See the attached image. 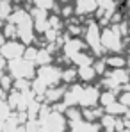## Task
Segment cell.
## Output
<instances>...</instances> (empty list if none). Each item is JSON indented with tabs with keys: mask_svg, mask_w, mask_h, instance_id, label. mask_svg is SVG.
<instances>
[{
	"mask_svg": "<svg viewBox=\"0 0 130 132\" xmlns=\"http://www.w3.org/2000/svg\"><path fill=\"white\" fill-rule=\"evenodd\" d=\"M105 111H107V114H125L127 111H128V107H125L123 104H119V102H112V104H109V105H105Z\"/></svg>",
	"mask_w": 130,
	"mask_h": 132,
	"instance_id": "16",
	"label": "cell"
},
{
	"mask_svg": "<svg viewBox=\"0 0 130 132\" xmlns=\"http://www.w3.org/2000/svg\"><path fill=\"white\" fill-rule=\"evenodd\" d=\"M71 14H75V13H73V5L64 4V5H63V9H61V16H63V18H70Z\"/></svg>",
	"mask_w": 130,
	"mask_h": 132,
	"instance_id": "21",
	"label": "cell"
},
{
	"mask_svg": "<svg viewBox=\"0 0 130 132\" xmlns=\"http://www.w3.org/2000/svg\"><path fill=\"white\" fill-rule=\"evenodd\" d=\"M119 104H123L125 107H130V91L121 93V96H119Z\"/></svg>",
	"mask_w": 130,
	"mask_h": 132,
	"instance_id": "23",
	"label": "cell"
},
{
	"mask_svg": "<svg viewBox=\"0 0 130 132\" xmlns=\"http://www.w3.org/2000/svg\"><path fill=\"white\" fill-rule=\"evenodd\" d=\"M103 63H105V66H110V68H125L127 59L123 55H110V57L103 59Z\"/></svg>",
	"mask_w": 130,
	"mask_h": 132,
	"instance_id": "12",
	"label": "cell"
},
{
	"mask_svg": "<svg viewBox=\"0 0 130 132\" xmlns=\"http://www.w3.org/2000/svg\"><path fill=\"white\" fill-rule=\"evenodd\" d=\"M127 4H128V13H130V0H128V2H127Z\"/></svg>",
	"mask_w": 130,
	"mask_h": 132,
	"instance_id": "26",
	"label": "cell"
},
{
	"mask_svg": "<svg viewBox=\"0 0 130 132\" xmlns=\"http://www.w3.org/2000/svg\"><path fill=\"white\" fill-rule=\"evenodd\" d=\"M71 132H98V125L91 121H77Z\"/></svg>",
	"mask_w": 130,
	"mask_h": 132,
	"instance_id": "14",
	"label": "cell"
},
{
	"mask_svg": "<svg viewBox=\"0 0 130 132\" xmlns=\"http://www.w3.org/2000/svg\"><path fill=\"white\" fill-rule=\"evenodd\" d=\"M98 9V2L96 0H75L73 4V13L79 16H86L91 13H96Z\"/></svg>",
	"mask_w": 130,
	"mask_h": 132,
	"instance_id": "6",
	"label": "cell"
},
{
	"mask_svg": "<svg viewBox=\"0 0 130 132\" xmlns=\"http://www.w3.org/2000/svg\"><path fill=\"white\" fill-rule=\"evenodd\" d=\"M86 48V45L82 43L80 39H77V38H71V39H68L64 45V54L68 59H71L75 54H79V52H82Z\"/></svg>",
	"mask_w": 130,
	"mask_h": 132,
	"instance_id": "8",
	"label": "cell"
},
{
	"mask_svg": "<svg viewBox=\"0 0 130 132\" xmlns=\"http://www.w3.org/2000/svg\"><path fill=\"white\" fill-rule=\"evenodd\" d=\"M7 71L13 79H27V80H32L34 75H36V66L34 63L27 61L25 57H18V59H11L7 61Z\"/></svg>",
	"mask_w": 130,
	"mask_h": 132,
	"instance_id": "1",
	"label": "cell"
},
{
	"mask_svg": "<svg viewBox=\"0 0 130 132\" xmlns=\"http://www.w3.org/2000/svg\"><path fill=\"white\" fill-rule=\"evenodd\" d=\"M114 100H116L114 91H105V93H100V98H98V102H102V105H109V104H112Z\"/></svg>",
	"mask_w": 130,
	"mask_h": 132,
	"instance_id": "20",
	"label": "cell"
},
{
	"mask_svg": "<svg viewBox=\"0 0 130 132\" xmlns=\"http://www.w3.org/2000/svg\"><path fill=\"white\" fill-rule=\"evenodd\" d=\"M100 43L103 46V50L112 52V54H119L123 50V41L119 32H116L112 27H107L103 30H100Z\"/></svg>",
	"mask_w": 130,
	"mask_h": 132,
	"instance_id": "2",
	"label": "cell"
},
{
	"mask_svg": "<svg viewBox=\"0 0 130 132\" xmlns=\"http://www.w3.org/2000/svg\"><path fill=\"white\" fill-rule=\"evenodd\" d=\"M5 66H7V61H5V59H4V57L0 55V75H2V73L5 71Z\"/></svg>",
	"mask_w": 130,
	"mask_h": 132,
	"instance_id": "25",
	"label": "cell"
},
{
	"mask_svg": "<svg viewBox=\"0 0 130 132\" xmlns=\"http://www.w3.org/2000/svg\"><path fill=\"white\" fill-rule=\"evenodd\" d=\"M23 50H25V45H23L22 41H18V39H5L4 45H0V55H2L5 61L22 57Z\"/></svg>",
	"mask_w": 130,
	"mask_h": 132,
	"instance_id": "4",
	"label": "cell"
},
{
	"mask_svg": "<svg viewBox=\"0 0 130 132\" xmlns=\"http://www.w3.org/2000/svg\"><path fill=\"white\" fill-rule=\"evenodd\" d=\"M80 30H82V27H79V25H77V27H75V25H71V27H70V34H71V36L80 34Z\"/></svg>",
	"mask_w": 130,
	"mask_h": 132,
	"instance_id": "24",
	"label": "cell"
},
{
	"mask_svg": "<svg viewBox=\"0 0 130 132\" xmlns=\"http://www.w3.org/2000/svg\"><path fill=\"white\" fill-rule=\"evenodd\" d=\"M34 4V7L38 9H43V11H50L55 7V0H30Z\"/></svg>",
	"mask_w": 130,
	"mask_h": 132,
	"instance_id": "18",
	"label": "cell"
},
{
	"mask_svg": "<svg viewBox=\"0 0 130 132\" xmlns=\"http://www.w3.org/2000/svg\"><path fill=\"white\" fill-rule=\"evenodd\" d=\"M94 77H96V71H94L93 64L79 66V70H77V79H80V80H84V82H91V80H94Z\"/></svg>",
	"mask_w": 130,
	"mask_h": 132,
	"instance_id": "9",
	"label": "cell"
},
{
	"mask_svg": "<svg viewBox=\"0 0 130 132\" xmlns=\"http://www.w3.org/2000/svg\"><path fill=\"white\" fill-rule=\"evenodd\" d=\"M93 68H94L96 75H103L105 73V63H103V59H100L96 64H93Z\"/></svg>",
	"mask_w": 130,
	"mask_h": 132,
	"instance_id": "22",
	"label": "cell"
},
{
	"mask_svg": "<svg viewBox=\"0 0 130 132\" xmlns=\"http://www.w3.org/2000/svg\"><path fill=\"white\" fill-rule=\"evenodd\" d=\"M0 32L4 34L5 39H16V25L14 23H11V22L4 23L2 29H0Z\"/></svg>",
	"mask_w": 130,
	"mask_h": 132,
	"instance_id": "15",
	"label": "cell"
},
{
	"mask_svg": "<svg viewBox=\"0 0 130 132\" xmlns=\"http://www.w3.org/2000/svg\"><path fill=\"white\" fill-rule=\"evenodd\" d=\"M107 77L116 84V86H121V84H127L130 80V75L127 73L125 68H112V71H109Z\"/></svg>",
	"mask_w": 130,
	"mask_h": 132,
	"instance_id": "7",
	"label": "cell"
},
{
	"mask_svg": "<svg viewBox=\"0 0 130 132\" xmlns=\"http://www.w3.org/2000/svg\"><path fill=\"white\" fill-rule=\"evenodd\" d=\"M61 80H63V82H68V84H71L73 80H77V70L68 68L64 71H61Z\"/></svg>",
	"mask_w": 130,
	"mask_h": 132,
	"instance_id": "19",
	"label": "cell"
},
{
	"mask_svg": "<svg viewBox=\"0 0 130 132\" xmlns=\"http://www.w3.org/2000/svg\"><path fill=\"white\" fill-rule=\"evenodd\" d=\"M43 95H45V98H46V102H59V100L63 98V95H64V88H55V86H52V88L46 89Z\"/></svg>",
	"mask_w": 130,
	"mask_h": 132,
	"instance_id": "11",
	"label": "cell"
},
{
	"mask_svg": "<svg viewBox=\"0 0 130 132\" xmlns=\"http://www.w3.org/2000/svg\"><path fill=\"white\" fill-rule=\"evenodd\" d=\"M11 11H13L11 2H9V0H0V20H2V22L9 18Z\"/></svg>",
	"mask_w": 130,
	"mask_h": 132,
	"instance_id": "17",
	"label": "cell"
},
{
	"mask_svg": "<svg viewBox=\"0 0 130 132\" xmlns=\"http://www.w3.org/2000/svg\"><path fill=\"white\" fill-rule=\"evenodd\" d=\"M71 61L75 63L77 66H87V64H93V57L89 55V54H86L84 50L82 52H79V54H75L73 57H71Z\"/></svg>",
	"mask_w": 130,
	"mask_h": 132,
	"instance_id": "13",
	"label": "cell"
},
{
	"mask_svg": "<svg viewBox=\"0 0 130 132\" xmlns=\"http://www.w3.org/2000/svg\"><path fill=\"white\" fill-rule=\"evenodd\" d=\"M100 98V89L93 88V86H82L80 93H79V102L77 105H82V107H94L96 102Z\"/></svg>",
	"mask_w": 130,
	"mask_h": 132,
	"instance_id": "5",
	"label": "cell"
},
{
	"mask_svg": "<svg viewBox=\"0 0 130 132\" xmlns=\"http://www.w3.org/2000/svg\"><path fill=\"white\" fill-rule=\"evenodd\" d=\"M86 46L91 48V52L94 55H102L103 52V46L100 43V27H98V22H89L86 29Z\"/></svg>",
	"mask_w": 130,
	"mask_h": 132,
	"instance_id": "3",
	"label": "cell"
},
{
	"mask_svg": "<svg viewBox=\"0 0 130 132\" xmlns=\"http://www.w3.org/2000/svg\"><path fill=\"white\" fill-rule=\"evenodd\" d=\"M34 66H45V64H50L52 63V54L48 48H38L36 52V57H34Z\"/></svg>",
	"mask_w": 130,
	"mask_h": 132,
	"instance_id": "10",
	"label": "cell"
}]
</instances>
